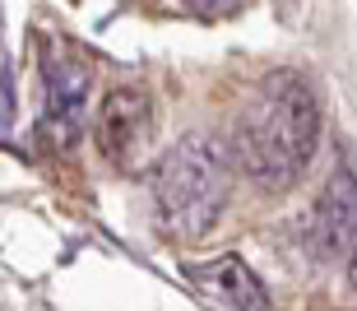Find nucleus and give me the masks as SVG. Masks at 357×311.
Masks as SVG:
<instances>
[{
  "label": "nucleus",
  "instance_id": "39448f33",
  "mask_svg": "<svg viewBox=\"0 0 357 311\" xmlns=\"http://www.w3.org/2000/svg\"><path fill=\"white\" fill-rule=\"evenodd\" d=\"M353 237H357V172L348 162H339L320 190V200L311 204L306 246L316 260H334L353 246Z\"/></svg>",
  "mask_w": 357,
  "mask_h": 311
},
{
  "label": "nucleus",
  "instance_id": "423d86ee",
  "mask_svg": "<svg viewBox=\"0 0 357 311\" xmlns=\"http://www.w3.org/2000/svg\"><path fill=\"white\" fill-rule=\"evenodd\" d=\"M181 274H185V284L195 288L204 302H213V307H246V311L269 307L265 284L237 256H213L204 265H181Z\"/></svg>",
  "mask_w": 357,
  "mask_h": 311
},
{
  "label": "nucleus",
  "instance_id": "20e7f679",
  "mask_svg": "<svg viewBox=\"0 0 357 311\" xmlns=\"http://www.w3.org/2000/svg\"><path fill=\"white\" fill-rule=\"evenodd\" d=\"M93 130H98V149H102V158L112 167H121V172L139 167L149 139H153V98L144 89H130V84L112 89L102 98V107H98Z\"/></svg>",
  "mask_w": 357,
  "mask_h": 311
},
{
  "label": "nucleus",
  "instance_id": "7ed1b4c3",
  "mask_svg": "<svg viewBox=\"0 0 357 311\" xmlns=\"http://www.w3.org/2000/svg\"><path fill=\"white\" fill-rule=\"evenodd\" d=\"M42 144L56 153H70L84 135V112H89V70L79 56L70 52H47L42 56Z\"/></svg>",
  "mask_w": 357,
  "mask_h": 311
},
{
  "label": "nucleus",
  "instance_id": "f257e3e1",
  "mask_svg": "<svg viewBox=\"0 0 357 311\" xmlns=\"http://www.w3.org/2000/svg\"><path fill=\"white\" fill-rule=\"evenodd\" d=\"M320 149V98L306 75L274 70L255 84L246 107L232 121L227 153L246 181L260 190L297 186Z\"/></svg>",
  "mask_w": 357,
  "mask_h": 311
},
{
  "label": "nucleus",
  "instance_id": "0eeeda50",
  "mask_svg": "<svg viewBox=\"0 0 357 311\" xmlns=\"http://www.w3.org/2000/svg\"><path fill=\"white\" fill-rule=\"evenodd\" d=\"M348 288L357 293V237H353V246H348Z\"/></svg>",
  "mask_w": 357,
  "mask_h": 311
},
{
  "label": "nucleus",
  "instance_id": "f03ea898",
  "mask_svg": "<svg viewBox=\"0 0 357 311\" xmlns=\"http://www.w3.org/2000/svg\"><path fill=\"white\" fill-rule=\"evenodd\" d=\"M153 190V214L162 232H172L181 242H195L227 209V190H232V153L213 135H185L153 162L149 176Z\"/></svg>",
  "mask_w": 357,
  "mask_h": 311
}]
</instances>
